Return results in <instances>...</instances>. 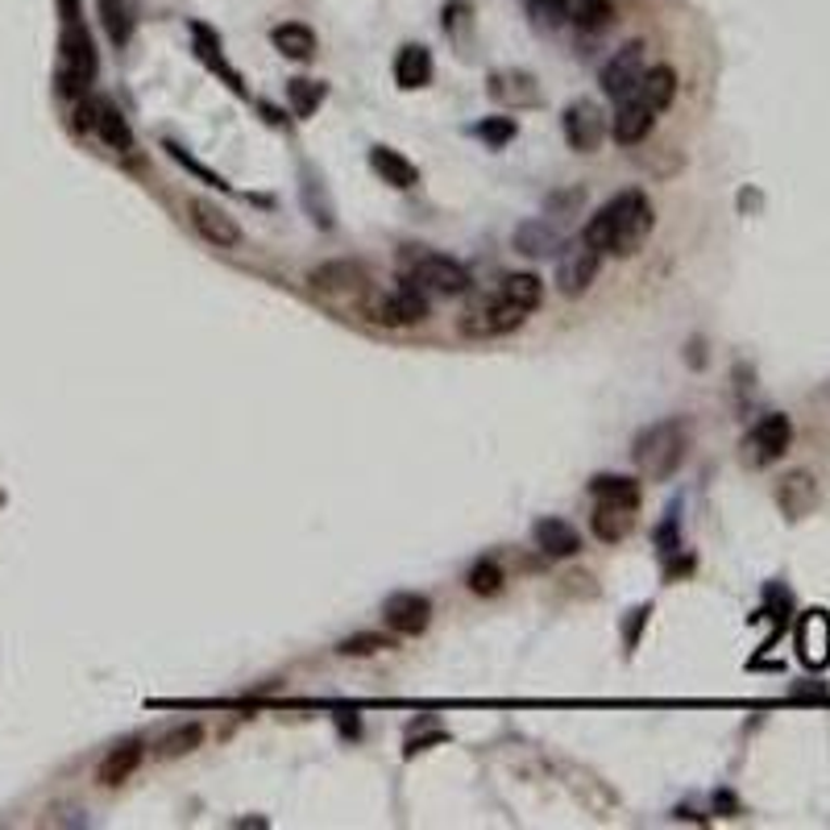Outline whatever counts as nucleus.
<instances>
[{
    "label": "nucleus",
    "instance_id": "29",
    "mask_svg": "<svg viewBox=\"0 0 830 830\" xmlns=\"http://www.w3.org/2000/svg\"><path fill=\"white\" fill-rule=\"evenodd\" d=\"M95 9H100V22H104V29H108V42H113V47H129V38H133V17H129L125 0H95Z\"/></svg>",
    "mask_w": 830,
    "mask_h": 830
},
{
    "label": "nucleus",
    "instance_id": "32",
    "mask_svg": "<svg viewBox=\"0 0 830 830\" xmlns=\"http://www.w3.org/2000/svg\"><path fill=\"white\" fill-rule=\"evenodd\" d=\"M523 4L536 17V25H545V29H557V25L570 22V0H523Z\"/></svg>",
    "mask_w": 830,
    "mask_h": 830
},
{
    "label": "nucleus",
    "instance_id": "17",
    "mask_svg": "<svg viewBox=\"0 0 830 830\" xmlns=\"http://www.w3.org/2000/svg\"><path fill=\"white\" fill-rule=\"evenodd\" d=\"M532 545L540 548L545 557H552V561H570V557L582 552V532H577L573 523L548 515V520H540L532 527Z\"/></svg>",
    "mask_w": 830,
    "mask_h": 830
},
{
    "label": "nucleus",
    "instance_id": "21",
    "mask_svg": "<svg viewBox=\"0 0 830 830\" xmlns=\"http://www.w3.org/2000/svg\"><path fill=\"white\" fill-rule=\"evenodd\" d=\"M191 38H195V54H200V63L208 67L213 75H220L229 88L238 95H245V84H241V75L225 63V54H220V38H216L208 25H200V22H191Z\"/></svg>",
    "mask_w": 830,
    "mask_h": 830
},
{
    "label": "nucleus",
    "instance_id": "22",
    "mask_svg": "<svg viewBox=\"0 0 830 830\" xmlns=\"http://www.w3.org/2000/svg\"><path fill=\"white\" fill-rule=\"evenodd\" d=\"M395 84H399L404 92L427 88V84H432V50L407 42V47L395 54Z\"/></svg>",
    "mask_w": 830,
    "mask_h": 830
},
{
    "label": "nucleus",
    "instance_id": "10",
    "mask_svg": "<svg viewBox=\"0 0 830 830\" xmlns=\"http://www.w3.org/2000/svg\"><path fill=\"white\" fill-rule=\"evenodd\" d=\"M789 445H793V424H789L784 411H768V416L748 432V440H743V449H748V461H752V465H772V461H781L784 452H789Z\"/></svg>",
    "mask_w": 830,
    "mask_h": 830
},
{
    "label": "nucleus",
    "instance_id": "14",
    "mask_svg": "<svg viewBox=\"0 0 830 830\" xmlns=\"http://www.w3.org/2000/svg\"><path fill=\"white\" fill-rule=\"evenodd\" d=\"M188 213H191L195 233L208 241V245H216V250H238L241 245V225L229 213H220L216 204H208V200H191Z\"/></svg>",
    "mask_w": 830,
    "mask_h": 830
},
{
    "label": "nucleus",
    "instance_id": "23",
    "mask_svg": "<svg viewBox=\"0 0 830 830\" xmlns=\"http://www.w3.org/2000/svg\"><path fill=\"white\" fill-rule=\"evenodd\" d=\"M636 527V511L631 507H611V502H593V515H590V532L602 540V545H618L627 540Z\"/></svg>",
    "mask_w": 830,
    "mask_h": 830
},
{
    "label": "nucleus",
    "instance_id": "36",
    "mask_svg": "<svg viewBox=\"0 0 830 830\" xmlns=\"http://www.w3.org/2000/svg\"><path fill=\"white\" fill-rule=\"evenodd\" d=\"M382 648H391V640H386V636H374V631H361V636H349V640L336 643L341 656H374Z\"/></svg>",
    "mask_w": 830,
    "mask_h": 830
},
{
    "label": "nucleus",
    "instance_id": "34",
    "mask_svg": "<svg viewBox=\"0 0 830 830\" xmlns=\"http://www.w3.org/2000/svg\"><path fill=\"white\" fill-rule=\"evenodd\" d=\"M163 150H166V154H170V158H175V163L183 166V170H191V175H195L200 183H208V188H220V191L229 188V183H225V179H220L216 170H208V166H204V163H195V158H191V154H188V150H183V145L166 142Z\"/></svg>",
    "mask_w": 830,
    "mask_h": 830
},
{
    "label": "nucleus",
    "instance_id": "30",
    "mask_svg": "<svg viewBox=\"0 0 830 830\" xmlns=\"http://www.w3.org/2000/svg\"><path fill=\"white\" fill-rule=\"evenodd\" d=\"M570 17L582 25L586 34H602L606 25L615 22V0H577Z\"/></svg>",
    "mask_w": 830,
    "mask_h": 830
},
{
    "label": "nucleus",
    "instance_id": "15",
    "mask_svg": "<svg viewBox=\"0 0 830 830\" xmlns=\"http://www.w3.org/2000/svg\"><path fill=\"white\" fill-rule=\"evenodd\" d=\"M797 656L806 668H827L830 664V615L827 611H806L797 618Z\"/></svg>",
    "mask_w": 830,
    "mask_h": 830
},
{
    "label": "nucleus",
    "instance_id": "1",
    "mask_svg": "<svg viewBox=\"0 0 830 830\" xmlns=\"http://www.w3.org/2000/svg\"><path fill=\"white\" fill-rule=\"evenodd\" d=\"M652 225H656L652 200H648L643 191H618L615 200H606V204L586 220L582 238L590 241L602 258H606V254L631 258L643 241H648Z\"/></svg>",
    "mask_w": 830,
    "mask_h": 830
},
{
    "label": "nucleus",
    "instance_id": "33",
    "mask_svg": "<svg viewBox=\"0 0 830 830\" xmlns=\"http://www.w3.org/2000/svg\"><path fill=\"white\" fill-rule=\"evenodd\" d=\"M515 245H520L523 254H532V258H545V254H552L557 238L548 233L545 225H523L520 233H515Z\"/></svg>",
    "mask_w": 830,
    "mask_h": 830
},
{
    "label": "nucleus",
    "instance_id": "35",
    "mask_svg": "<svg viewBox=\"0 0 830 830\" xmlns=\"http://www.w3.org/2000/svg\"><path fill=\"white\" fill-rule=\"evenodd\" d=\"M477 138L486 145H507L511 138H515V120L511 117H486V120H477V129H474Z\"/></svg>",
    "mask_w": 830,
    "mask_h": 830
},
{
    "label": "nucleus",
    "instance_id": "19",
    "mask_svg": "<svg viewBox=\"0 0 830 830\" xmlns=\"http://www.w3.org/2000/svg\"><path fill=\"white\" fill-rule=\"evenodd\" d=\"M142 756H145L142 739H125V743H117L108 756L100 759V768H95V781H100V789H117L120 781H129V777L138 772Z\"/></svg>",
    "mask_w": 830,
    "mask_h": 830
},
{
    "label": "nucleus",
    "instance_id": "25",
    "mask_svg": "<svg viewBox=\"0 0 830 830\" xmlns=\"http://www.w3.org/2000/svg\"><path fill=\"white\" fill-rule=\"evenodd\" d=\"M270 42H274V50H279L283 59H295V63H308L311 54H316V34H311V25L304 22L274 25V29H270Z\"/></svg>",
    "mask_w": 830,
    "mask_h": 830
},
{
    "label": "nucleus",
    "instance_id": "11",
    "mask_svg": "<svg viewBox=\"0 0 830 830\" xmlns=\"http://www.w3.org/2000/svg\"><path fill=\"white\" fill-rule=\"evenodd\" d=\"M561 129H565V142L577 150V154H593L602 138H606V117L593 100H573L561 117Z\"/></svg>",
    "mask_w": 830,
    "mask_h": 830
},
{
    "label": "nucleus",
    "instance_id": "20",
    "mask_svg": "<svg viewBox=\"0 0 830 830\" xmlns=\"http://www.w3.org/2000/svg\"><path fill=\"white\" fill-rule=\"evenodd\" d=\"M370 166H374L379 179H386L391 188H399V191H411L420 183V166L411 163V158H404L399 150H391V145H374V150H370Z\"/></svg>",
    "mask_w": 830,
    "mask_h": 830
},
{
    "label": "nucleus",
    "instance_id": "3",
    "mask_svg": "<svg viewBox=\"0 0 830 830\" xmlns=\"http://www.w3.org/2000/svg\"><path fill=\"white\" fill-rule=\"evenodd\" d=\"M689 452V424L686 420H661V424H648L631 445V461L640 465V474H648L652 482H668V477L681 470Z\"/></svg>",
    "mask_w": 830,
    "mask_h": 830
},
{
    "label": "nucleus",
    "instance_id": "6",
    "mask_svg": "<svg viewBox=\"0 0 830 830\" xmlns=\"http://www.w3.org/2000/svg\"><path fill=\"white\" fill-rule=\"evenodd\" d=\"M427 311H432V299L411 283H399L366 299V316L382 329H416L427 320Z\"/></svg>",
    "mask_w": 830,
    "mask_h": 830
},
{
    "label": "nucleus",
    "instance_id": "37",
    "mask_svg": "<svg viewBox=\"0 0 830 830\" xmlns=\"http://www.w3.org/2000/svg\"><path fill=\"white\" fill-rule=\"evenodd\" d=\"M63 9V22H79V0H59Z\"/></svg>",
    "mask_w": 830,
    "mask_h": 830
},
{
    "label": "nucleus",
    "instance_id": "13",
    "mask_svg": "<svg viewBox=\"0 0 830 830\" xmlns=\"http://www.w3.org/2000/svg\"><path fill=\"white\" fill-rule=\"evenodd\" d=\"M382 623H386L395 636H424L427 623H432V602L416 590L391 593V598L382 602Z\"/></svg>",
    "mask_w": 830,
    "mask_h": 830
},
{
    "label": "nucleus",
    "instance_id": "4",
    "mask_svg": "<svg viewBox=\"0 0 830 830\" xmlns=\"http://www.w3.org/2000/svg\"><path fill=\"white\" fill-rule=\"evenodd\" d=\"M399 274L404 283H411L416 291H424L427 299H452V295H465L470 291V270L461 261L445 258V254H432V250H407L399 258Z\"/></svg>",
    "mask_w": 830,
    "mask_h": 830
},
{
    "label": "nucleus",
    "instance_id": "18",
    "mask_svg": "<svg viewBox=\"0 0 830 830\" xmlns=\"http://www.w3.org/2000/svg\"><path fill=\"white\" fill-rule=\"evenodd\" d=\"M777 507H781L789 520L809 515V511L818 507V482H814V474H806V470L784 474L781 486H777Z\"/></svg>",
    "mask_w": 830,
    "mask_h": 830
},
{
    "label": "nucleus",
    "instance_id": "9",
    "mask_svg": "<svg viewBox=\"0 0 830 830\" xmlns=\"http://www.w3.org/2000/svg\"><path fill=\"white\" fill-rule=\"evenodd\" d=\"M79 125H88L92 133H100V142L108 145V150H117V154H133V150H138L129 120L120 117V108L113 100H104V95L79 104Z\"/></svg>",
    "mask_w": 830,
    "mask_h": 830
},
{
    "label": "nucleus",
    "instance_id": "8",
    "mask_svg": "<svg viewBox=\"0 0 830 830\" xmlns=\"http://www.w3.org/2000/svg\"><path fill=\"white\" fill-rule=\"evenodd\" d=\"M598 266H602V254H598L586 238H577L573 245H565L561 258H557V291L570 295V299L586 295L593 286V279H598Z\"/></svg>",
    "mask_w": 830,
    "mask_h": 830
},
{
    "label": "nucleus",
    "instance_id": "27",
    "mask_svg": "<svg viewBox=\"0 0 830 830\" xmlns=\"http://www.w3.org/2000/svg\"><path fill=\"white\" fill-rule=\"evenodd\" d=\"M329 88L320 79H286V104L295 117H311L320 104H324Z\"/></svg>",
    "mask_w": 830,
    "mask_h": 830
},
{
    "label": "nucleus",
    "instance_id": "31",
    "mask_svg": "<svg viewBox=\"0 0 830 830\" xmlns=\"http://www.w3.org/2000/svg\"><path fill=\"white\" fill-rule=\"evenodd\" d=\"M465 582H470V590H474L477 598H495V593L502 590V570H498V561H477Z\"/></svg>",
    "mask_w": 830,
    "mask_h": 830
},
{
    "label": "nucleus",
    "instance_id": "12",
    "mask_svg": "<svg viewBox=\"0 0 830 830\" xmlns=\"http://www.w3.org/2000/svg\"><path fill=\"white\" fill-rule=\"evenodd\" d=\"M643 42H627V47L618 50L615 59L602 67V75H598V84H602V92L611 95V100H623V95L631 92L636 84L643 79V72H648V54H643Z\"/></svg>",
    "mask_w": 830,
    "mask_h": 830
},
{
    "label": "nucleus",
    "instance_id": "24",
    "mask_svg": "<svg viewBox=\"0 0 830 830\" xmlns=\"http://www.w3.org/2000/svg\"><path fill=\"white\" fill-rule=\"evenodd\" d=\"M590 498L593 502H611V507H631L640 511V482L623 474H598L590 482Z\"/></svg>",
    "mask_w": 830,
    "mask_h": 830
},
{
    "label": "nucleus",
    "instance_id": "26",
    "mask_svg": "<svg viewBox=\"0 0 830 830\" xmlns=\"http://www.w3.org/2000/svg\"><path fill=\"white\" fill-rule=\"evenodd\" d=\"M498 295L511 299L515 308H523L532 316V311L545 304V283H540V274H527V270H523V274H507L502 286H498Z\"/></svg>",
    "mask_w": 830,
    "mask_h": 830
},
{
    "label": "nucleus",
    "instance_id": "16",
    "mask_svg": "<svg viewBox=\"0 0 830 830\" xmlns=\"http://www.w3.org/2000/svg\"><path fill=\"white\" fill-rule=\"evenodd\" d=\"M308 283L311 291H320V295H357V291L370 286V274H366V266H357V261H324V266L311 270Z\"/></svg>",
    "mask_w": 830,
    "mask_h": 830
},
{
    "label": "nucleus",
    "instance_id": "2",
    "mask_svg": "<svg viewBox=\"0 0 830 830\" xmlns=\"http://www.w3.org/2000/svg\"><path fill=\"white\" fill-rule=\"evenodd\" d=\"M677 100V72L661 63V67H648L643 79L631 88V92L618 100L615 108V125H611V133H615L618 145H636L643 142L648 133H652V125L661 117L664 108Z\"/></svg>",
    "mask_w": 830,
    "mask_h": 830
},
{
    "label": "nucleus",
    "instance_id": "28",
    "mask_svg": "<svg viewBox=\"0 0 830 830\" xmlns=\"http://www.w3.org/2000/svg\"><path fill=\"white\" fill-rule=\"evenodd\" d=\"M200 739H204V727H200V723H179L175 731H166V736L158 739L154 756H158V759L188 756V752H195V748H200Z\"/></svg>",
    "mask_w": 830,
    "mask_h": 830
},
{
    "label": "nucleus",
    "instance_id": "7",
    "mask_svg": "<svg viewBox=\"0 0 830 830\" xmlns=\"http://www.w3.org/2000/svg\"><path fill=\"white\" fill-rule=\"evenodd\" d=\"M527 320V311L515 308L511 299H502V295H495V299H486V304H477V308H470L465 316H461V336H474V341H490V336H507V332H515Z\"/></svg>",
    "mask_w": 830,
    "mask_h": 830
},
{
    "label": "nucleus",
    "instance_id": "5",
    "mask_svg": "<svg viewBox=\"0 0 830 830\" xmlns=\"http://www.w3.org/2000/svg\"><path fill=\"white\" fill-rule=\"evenodd\" d=\"M95 47H92V34L84 22H63V38H59V92L79 100L88 95L95 79Z\"/></svg>",
    "mask_w": 830,
    "mask_h": 830
}]
</instances>
